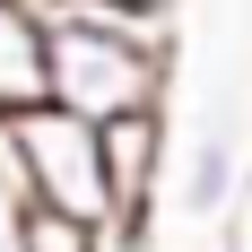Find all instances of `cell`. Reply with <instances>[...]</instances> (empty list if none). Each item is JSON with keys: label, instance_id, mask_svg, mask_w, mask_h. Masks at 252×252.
Instances as JSON below:
<instances>
[{"label": "cell", "instance_id": "1", "mask_svg": "<svg viewBox=\"0 0 252 252\" xmlns=\"http://www.w3.org/2000/svg\"><path fill=\"white\" fill-rule=\"evenodd\" d=\"M44 9V104L78 122H130L165 113L174 96V18L113 9V0H35Z\"/></svg>", "mask_w": 252, "mask_h": 252}, {"label": "cell", "instance_id": "2", "mask_svg": "<svg viewBox=\"0 0 252 252\" xmlns=\"http://www.w3.org/2000/svg\"><path fill=\"white\" fill-rule=\"evenodd\" d=\"M9 130V157H18V183H26V209L44 218H78V226H104L113 235V174H104V130L61 113V104H35L18 113Z\"/></svg>", "mask_w": 252, "mask_h": 252}, {"label": "cell", "instance_id": "3", "mask_svg": "<svg viewBox=\"0 0 252 252\" xmlns=\"http://www.w3.org/2000/svg\"><path fill=\"white\" fill-rule=\"evenodd\" d=\"M104 174H113V244L139 252L157 226V174H165V113H130L104 130Z\"/></svg>", "mask_w": 252, "mask_h": 252}, {"label": "cell", "instance_id": "4", "mask_svg": "<svg viewBox=\"0 0 252 252\" xmlns=\"http://www.w3.org/2000/svg\"><path fill=\"white\" fill-rule=\"evenodd\" d=\"M44 104V9L0 0V122Z\"/></svg>", "mask_w": 252, "mask_h": 252}, {"label": "cell", "instance_id": "5", "mask_svg": "<svg viewBox=\"0 0 252 252\" xmlns=\"http://www.w3.org/2000/svg\"><path fill=\"white\" fill-rule=\"evenodd\" d=\"M183 209L191 218H226L235 200H244V157H235V130L226 122H200L191 130V148H183Z\"/></svg>", "mask_w": 252, "mask_h": 252}, {"label": "cell", "instance_id": "6", "mask_svg": "<svg viewBox=\"0 0 252 252\" xmlns=\"http://www.w3.org/2000/svg\"><path fill=\"white\" fill-rule=\"evenodd\" d=\"M18 252H122L104 226H78V218H44V209H26V235Z\"/></svg>", "mask_w": 252, "mask_h": 252}, {"label": "cell", "instance_id": "7", "mask_svg": "<svg viewBox=\"0 0 252 252\" xmlns=\"http://www.w3.org/2000/svg\"><path fill=\"white\" fill-rule=\"evenodd\" d=\"M18 235H26V183L9 157V130H0V252H18Z\"/></svg>", "mask_w": 252, "mask_h": 252}, {"label": "cell", "instance_id": "8", "mask_svg": "<svg viewBox=\"0 0 252 252\" xmlns=\"http://www.w3.org/2000/svg\"><path fill=\"white\" fill-rule=\"evenodd\" d=\"M113 9H148V18H174V0H113Z\"/></svg>", "mask_w": 252, "mask_h": 252}, {"label": "cell", "instance_id": "9", "mask_svg": "<svg viewBox=\"0 0 252 252\" xmlns=\"http://www.w3.org/2000/svg\"><path fill=\"white\" fill-rule=\"evenodd\" d=\"M244 252H252V174H244Z\"/></svg>", "mask_w": 252, "mask_h": 252}]
</instances>
